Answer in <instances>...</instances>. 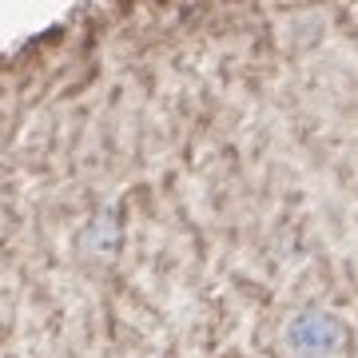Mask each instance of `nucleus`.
Wrapping results in <instances>:
<instances>
[{
	"mask_svg": "<svg viewBox=\"0 0 358 358\" xmlns=\"http://www.w3.org/2000/svg\"><path fill=\"white\" fill-rule=\"evenodd\" d=\"M287 346L303 358H327L343 346V322L327 310H303L287 327Z\"/></svg>",
	"mask_w": 358,
	"mask_h": 358,
	"instance_id": "obj_1",
	"label": "nucleus"
}]
</instances>
